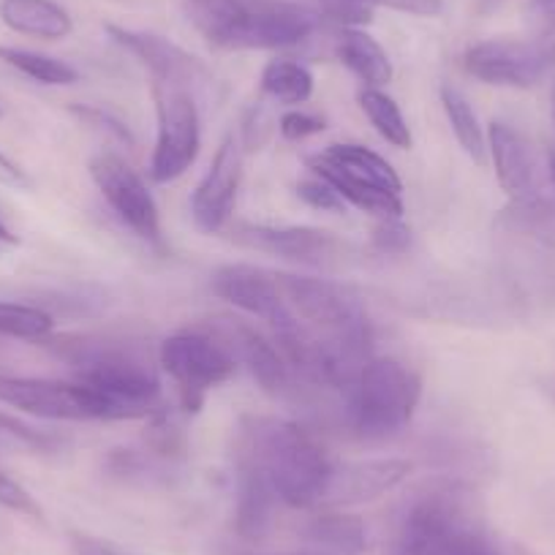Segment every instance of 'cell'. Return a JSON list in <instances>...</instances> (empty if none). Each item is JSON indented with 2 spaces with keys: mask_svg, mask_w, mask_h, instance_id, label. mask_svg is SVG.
<instances>
[{
  "mask_svg": "<svg viewBox=\"0 0 555 555\" xmlns=\"http://www.w3.org/2000/svg\"><path fill=\"white\" fill-rule=\"evenodd\" d=\"M41 344L74 367L77 382L104 395L117 420H147L164 411L162 382L139 346L95 335H63Z\"/></svg>",
  "mask_w": 555,
  "mask_h": 555,
  "instance_id": "cell-1",
  "label": "cell"
},
{
  "mask_svg": "<svg viewBox=\"0 0 555 555\" xmlns=\"http://www.w3.org/2000/svg\"><path fill=\"white\" fill-rule=\"evenodd\" d=\"M234 457L254 463L270 479L278 501L292 509L319 506L330 477L327 452L300 425L275 416H250L237 436Z\"/></svg>",
  "mask_w": 555,
  "mask_h": 555,
  "instance_id": "cell-2",
  "label": "cell"
},
{
  "mask_svg": "<svg viewBox=\"0 0 555 555\" xmlns=\"http://www.w3.org/2000/svg\"><path fill=\"white\" fill-rule=\"evenodd\" d=\"M185 12L221 50H289L324 23L319 9L295 0H185Z\"/></svg>",
  "mask_w": 555,
  "mask_h": 555,
  "instance_id": "cell-3",
  "label": "cell"
},
{
  "mask_svg": "<svg viewBox=\"0 0 555 555\" xmlns=\"http://www.w3.org/2000/svg\"><path fill=\"white\" fill-rule=\"evenodd\" d=\"M392 555H512L495 542L477 499L461 485L416 493L400 517Z\"/></svg>",
  "mask_w": 555,
  "mask_h": 555,
  "instance_id": "cell-4",
  "label": "cell"
},
{
  "mask_svg": "<svg viewBox=\"0 0 555 555\" xmlns=\"http://www.w3.org/2000/svg\"><path fill=\"white\" fill-rule=\"evenodd\" d=\"M346 392L357 439L384 441L411 423L423 398V378L395 357H371Z\"/></svg>",
  "mask_w": 555,
  "mask_h": 555,
  "instance_id": "cell-5",
  "label": "cell"
},
{
  "mask_svg": "<svg viewBox=\"0 0 555 555\" xmlns=\"http://www.w3.org/2000/svg\"><path fill=\"white\" fill-rule=\"evenodd\" d=\"M158 362L178 387L180 409L185 414H196L205 405L207 392L229 382L237 367V357L227 340L205 330L169 335L158 349Z\"/></svg>",
  "mask_w": 555,
  "mask_h": 555,
  "instance_id": "cell-6",
  "label": "cell"
},
{
  "mask_svg": "<svg viewBox=\"0 0 555 555\" xmlns=\"http://www.w3.org/2000/svg\"><path fill=\"white\" fill-rule=\"evenodd\" d=\"M474 79L495 88H533L555 66V25H544L533 39L477 41L463 55Z\"/></svg>",
  "mask_w": 555,
  "mask_h": 555,
  "instance_id": "cell-7",
  "label": "cell"
},
{
  "mask_svg": "<svg viewBox=\"0 0 555 555\" xmlns=\"http://www.w3.org/2000/svg\"><path fill=\"white\" fill-rule=\"evenodd\" d=\"M153 95L158 131L151 158V180L164 185L175 183L194 167L202 145V126L191 88L153 82Z\"/></svg>",
  "mask_w": 555,
  "mask_h": 555,
  "instance_id": "cell-8",
  "label": "cell"
},
{
  "mask_svg": "<svg viewBox=\"0 0 555 555\" xmlns=\"http://www.w3.org/2000/svg\"><path fill=\"white\" fill-rule=\"evenodd\" d=\"M0 403L41 420H117L109 400L85 387L82 382L0 373Z\"/></svg>",
  "mask_w": 555,
  "mask_h": 555,
  "instance_id": "cell-9",
  "label": "cell"
},
{
  "mask_svg": "<svg viewBox=\"0 0 555 555\" xmlns=\"http://www.w3.org/2000/svg\"><path fill=\"white\" fill-rule=\"evenodd\" d=\"M90 178L95 189L106 199L117 218L137 234L142 243L153 248H164L162 216H158L156 196L151 194L147 183L137 175V169L120 158L117 153H99L88 164Z\"/></svg>",
  "mask_w": 555,
  "mask_h": 555,
  "instance_id": "cell-10",
  "label": "cell"
},
{
  "mask_svg": "<svg viewBox=\"0 0 555 555\" xmlns=\"http://www.w3.org/2000/svg\"><path fill=\"white\" fill-rule=\"evenodd\" d=\"M275 281L284 292V300L292 313L308 327L322 330V335L371 327L360 297L351 295L346 286L335 284V281L289 275V272H275Z\"/></svg>",
  "mask_w": 555,
  "mask_h": 555,
  "instance_id": "cell-11",
  "label": "cell"
},
{
  "mask_svg": "<svg viewBox=\"0 0 555 555\" xmlns=\"http://www.w3.org/2000/svg\"><path fill=\"white\" fill-rule=\"evenodd\" d=\"M212 292L237 311L261 319L272 333L289 327L295 313L286 306L284 292L278 286L275 272H267L254 264H223L212 272Z\"/></svg>",
  "mask_w": 555,
  "mask_h": 555,
  "instance_id": "cell-12",
  "label": "cell"
},
{
  "mask_svg": "<svg viewBox=\"0 0 555 555\" xmlns=\"http://www.w3.org/2000/svg\"><path fill=\"white\" fill-rule=\"evenodd\" d=\"M243 180V145L234 133H227L212 156L210 169L191 196L194 223L207 234H218L229 227Z\"/></svg>",
  "mask_w": 555,
  "mask_h": 555,
  "instance_id": "cell-13",
  "label": "cell"
},
{
  "mask_svg": "<svg viewBox=\"0 0 555 555\" xmlns=\"http://www.w3.org/2000/svg\"><path fill=\"white\" fill-rule=\"evenodd\" d=\"M411 472H414V463L403 457H373V461H354L344 466L333 463L319 506L340 509V506L376 501L405 482Z\"/></svg>",
  "mask_w": 555,
  "mask_h": 555,
  "instance_id": "cell-14",
  "label": "cell"
},
{
  "mask_svg": "<svg viewBox=\"0 0 555 555\" xmlns=\"http://www.w3.org/2000/svg\"><path fill=\"white\" fill-rule=\"evenodd\" d=\"M106 34L117 47H122L128 55L137 57L151 72L153 82L183 85V88L194 90V85L205 79V66L191 52H185L183 47L164 39V36L120 28V25H106Z\"/></svg>",
  "mask_w": 555,
  "mask_h": 555,
  "instance_id": "cell-15",
  "label": "cell"
},
{
  "mask_svg": "<svg viewBox=\"0 0 555 555\" xmlns=\"http://www.w3.org/2000/svg\"><path fill=\"white\" fill-rule=\"evenodd\" d=\"M232 240L243 248L302 261V264H324L340 248L333 234L308 227H261V223L254 227V223H240V227L232 229Z\"/></svg>",
  "mask_w": 555,
  "mask_h": 555,
  "instance_id": "cell-16",
  "label": "cell"
},
{
  "mask_svg": "<svg viewBox=\"0 0 555 555\" xmlns=\"http://www.w3.org/2000/svg\"><path fill=\"white\" fill-rule=\"evenodd\" d=\"M488 153L493 158L501 189L515 202L537 196V164L526 139L506 122H490Z\"/></svg>",
  "mask_w": 555,
  "mask_h": 555,
  "instance_id": "cell-17",
  "label": "cell"
},
{
  "mask_svg": "<svg viewBox=\"0 0 555 555\" xmlns=\"http://www.w3.org/2000/svg\"><path fill=\"white\" fill-rule=\"evenodd\" d=\"M221 338L227 340L229 349L234 351V357L248 365V371L254 373V378L261 384L264 392L281 395L289 389L292 384L289 362H286V357L281 354V349H278L272 340H267L259 330L232 319V322L223 327Z\"/></svg>",
  "mask_w": 555,
  "mask_h": 555,
  "instance_id": "cell-18",
  "label": "cell"
},
{
  "mask_svg": "<svg viewBox=\"0 0 555 555\" xmlns=\"http://www.w3.org/2000/svg\"><path fill=\"white\" fill-rule=\"evenodd\" d=\"M278 495L270 479L254 463L237 457V509H234V531L243 542H261L272 528Z\"/></svg>",
  "mask_w": 555,
  "mask_h": 555,
  "instance_id": "cell-19",
  "label": "cell"
},
{
  "mask_svg": "<svg viewBox=\"0 0 555 555\" xmlns=\"http://www.w3.org/2000/svg\"><path fill=\"white\" fill-rule=\"evenodd\" d=\"M308 169H311L317 178H322L324 183L333 185L346 205L357 207V210L362 212H371V216L382 218V221H400V218H403V202H400V194H389V191L360 183V180L349 178V175L340 172L338 167H333L324 156L308 158Z\"/></svg>",
  "mask_w": 555,
  "mask_h": 555,
  "instance_id": "cell-20",
  "label": "cell"
},
{
  "mask_svg": "<svg viewBox=\"0 0 555 555\" xmlns=\"http://www.w3.org/2000/svg\"><path fill=\"white\" fill-rule=\"evenodd\" d=\"M3 25L34 39L57 41L74 30V20L55 0H0Z\"/></svg>",
  "mask_w": 555,
  "mask_h": 555,
  "instance_id": "cell-21",
  "label": "cell"
},
{
  "mask_svg": "<svg viewBox=\"0 0 555 555\" xmlns=\"http://www.w3.org/2000/svg\"><path fill=\"white\" fill-rule=\"evenodd\" d=\"M335 50H338L340 63L354 72L365 82V88H382L392 82V61L384 47L362 28H340Z\"/></svg>",
  "mask_w": 555,
  "mask_h": 555,
  "instance_id": "cell-22",
  "label": "cell"
},
{
  "mask_svg": "<svg viewBox=\"0 0 555 555\" xmlns=\"http://www.w3.org/2000/svg\"><path fill=\"white\" fill-rule=\"evenodd\" d=\"M306 537L324 555H362L367 550L365 522L349 512H322L306 526Z\"/></svg>",
  "mask_w": 555,
  "mask_h": 555,
  "instance_id": "cell-23",
  "label": "cell"
},
{
  "mask_svg": "<svg viewBox=\"0 0 555 555\" xmlns=\"http://www.w3.org/2000/svg\"><path fill=\"white\" fill-rule=\"evenodd\" d=\"M333 167H338L340 172L349 175V178L360 180V183L373 185V189L389 191V194H400L403 183H400L398 172L392 169V164L387 158H382L378 153H373L365 145H330L322 153Z\"/></svg>",
  "mask_w": 555,
  "mask_h": 555,
  "instance_id": "cell-24",
  "label": "cell"
},
{
  "mask_svg": "<svg viewBox=\"0 0 555 555\" xmlns=\"http://www.w3.org/2000/svg\"><path fill=\"white\" fill-rule=\"evenodd\" d=\"M261 93L281 104H306L313 95V74L302 63L289 61V57H278L261 68Z\"/></svg>",
  "mask_w": 555,
  "mask_h": 555,
  "instance_id": "cell-25",
  "label": "cell"
},
{
  "mask_svg": "<svg viewBox=\"0 0 555 555\" xmlns=\"http://www.w3.org/2000/svg\"><path fill=\"white\" fill-rule=\"evenodd\" d=\"M441 106H444L447 120H450L452 131H455L466 156L474 158L477 164H485V158H488V139H485V131L479 126V117L474 112L472 101L461 90L452 88V85H441Z\"/></svg>",
  "mask_w": 555,
  "mask_h": 555,
  "instance_id": "cell-26",
  "label": "cell"
},
{
  "mask_svg": "<svg viewBox=\"0 0 555 555\" xmlns=\"http://www.w3.org/2000/svg\"><path fill=\"white\" fill-rule=\"evenodd\" d=\"M360 106L367 115V120H371V126L382 133V139H387L392 147L409 151L411 147L409 122H405L403 112H400V106L395 104V99H389L382 88H362Z\"/></svg>",
  "mask_w": 555,
  "mask_h": 555,
  "instance_id": "cell-27",
  "label": "cell"
},
{
  "mask_svg": "<svg viewBox=\"0 0 555 555\" xmlns=\"http://www.w3.org/2000/svg\"><path fill=\"white\" fill-rule=\"evenodd\" d=\"M0 61L9 63L12 68H17L25 77L36 79L41 85H63L79 82V72L74 66H68L66 61H57L52 55H41V52L30 50H17V47H0Z\"/></svg>",
  "mask_w": 555,
  "mask_h": 555,
  "instance_id": "cell-28",
  "label": "cell"
},
{
  "mask_svg": "<svg viewBox=\"0 0 555 555\" xmlns=\"http://www.w3.org/2000/svg\"><path fill=\"white\" fill-rule=\"evenodd\" d=\"M0 335L17 340H47L52 335V317L36 306L0 302Z\"/></svg>",
  "mask_w": 555,
  "mask_h": 555,
  "instance_id": "cell-29",
  "label": "cell"
},
{
  "mask_svg": "<svg viewBox=\"0 0 555 555\" xmlns=\"http://www.w3.org/2000/svg\"><path fill=\"white\" fill-rule=\"evenodd\" d=\"M278 131H281V137L284 139H289V142H302V139L327 131V120L319 115H311V112L292 109L286 112V115H281V120H278Z\"/></svg>",
  "mask_w": 555,
  "mask_h": 555,
  "instance_id": "cell-30",
  "label": "cell"
},
{
  "mask_svg": "<svg viewBox=\"0 0 555 555\" xmlns=\"http://www.w3.org/2000/svg\"><path fill=\"white\" fill-rule=\"evenodd\" d=\"M0 434L12 436V439H17L20 444L30 447V450H39V452H52L57 444H61L55 436L44 434V430L30 428V425L20 423L17 416H9V414H3V411H0Z\"/></svg>",
  "mask_w": 555,
  "mask_h": 555,
  "instance_id": "cell-31",
  "label": "cell"
},
{
  "mask_svg": "<svg viewBox=\"0 0 555 555\" xmlns=\"http://www.w3.org/2000/svg\"><path fill=\"white\" fill-rule=\"evenodd\" d=\"M297 196H300L308 207H313V210L346 212V202L340 199L338 191H335L330 183H324L322 178L306 180V183L297 185Z\"/></svg>",
  "mask_w": 555,
  "mask_h": 555,
  "instance_id": "cell-32",
  "label": "cell"
},
{
  "mask_svg": "<svg viewBox=\"0 0 555 555\" xmlns=\"http://www.w3.org/2000/svg\"><path fill=\"white\" fill-rule=\"evenodd\" d=\"M322 3H362V7H384L392 12L414 14V17H439L444 0H322Z\"/></svg>",
  "mask_w": 555,
  "mask_h": 555,
  "instance_id": "cell-33",
  "label": "cell"
},
{
  "mask_svg": "<svg viewBox=\"0 0 555 555\" xmlns=\"http://www.w3.org/2000/svg\"><path fill=\"white\" fill-rule=\"evenodd\" d=\"M0 506L20 512V515L41 517V506L36 504L34 495H30L23 485L14 482L12 477H7L3 472H0Z\"/></svg>",
  "mask_w": 555,
  "mask_h": 555,
  "instance_id": "cell-34",
  "label": "cell"
},
{
  "mask_svg": "<svg viewBox=\"0 0 555 555\" xmlns=\"http://www.w3.org/2000/svg\"><path fill=\"white\" fill-rule=\"evenodd\" d=\"M72 112L79 117V120L90 122V126L106 128V131H109L112 137L120 139L122 145H128V147L133 145V137H131V131H128L126 122H120V120H117V117H112L109 112L95 109V106H72Z\"/></svg>",
  "mask_w": 555,
  "mask_h": 555,
  "instance_id": "cell-35",
  "label": "cell"
},
{
  "mask_svg": "<svg viewBox=\"0 0 555 555\" xmlns=\"http://www.w3.org/2000/svg\"><path fill=\"white\" fill-rule=\"evenodd\" d=\"M72 550L74 555H142L109 539L90 537V533H72Z\"/></svg>",
  "mask_w": 555,
  "mask_h": 555,
  "instance_id": "cell-36",
  "label": "cell"
},
{
  "mask_svg": "<svg viewBox=\"0 0 555 555\" xmlns=\"http://www.w3.org/2000/svg\"><path fill=\"white\" fill-rule=\"evenodd\" d=\"M376 243L384 250H403L409 245V229L400 221H382L376 232Z\"/></svg>",
  "mask_w": 555,
  "mask_h": 555,
  "instance_id": "cell-37",
  "label": "cell"
},
{
  "mask_svg": "<svg viewBox=\"0 0 555 555\" xmlns=\"http://www.w3.org/2000/svg\"><path fill=\"white\" fill-rule=\"evenodd\" d=\"M0 183L12 185V189H30V178L7 156V153H0Z\"/></svg>",
  "mask_w": 555,
  "mask_h": 555,
  "instance_id": "cell-38",
  "label": "cell"
},
{
  "mask_svg": "<svg viewBox=\"0 0 555 555\" xmlns=\"http://www.w3.org/2000/svg\"><path fill=\"white\" fill-rule=\"evenodd\" d=\"M533 17L544 25H555V0H531Z\"/></svg>",
  "mask_w": 555,
  "mask_h": 555,
  "instance_id": "cell-39",
  "label": "cell"
},
{
  "mask_svg": "<svg viewBox=\"0 0 555 555\" xmlns=\"http://www.w3.org/2000/svg\"><path fill=\"white\" fill-rule=\"evenodd\" d=\"M17 234H12V229L7 227V223L0 221V245H17Z\"/></svg>",
  "mask_w": 555,
  "mask_h": 555,
  "instance_id": "cell-40",
  "label": "cell"
},
{
  "mask_svg": "<svg viewBox=\"0 0 555 555\" xmlns=\"http://www.w3.org/2000/svg\"><path fill=\"white\" fill-rule=\"evenodd\" d=\"M550 172H553V183H555V156H553V164H550Z\"/></svg>",
  "mask_w": 555,
  "mask_h": 555,
  "instance_id": "cell-41",
  "label": "cell"
},
{
  "mask_svg": "<svg viewBox=\"0 0 555 555\" xmlns=\"http://www.w3.org/2000/svg\"><path fill=\"white\" fill-rule=\"evenodd\" d=\"M284 555H324V553H284Z\"/></svg>",
  "mask_w": 555,
  "mask_h": 555,
  "instance_id": "cell-42",
  "label": "cell"
}]
</instances>
